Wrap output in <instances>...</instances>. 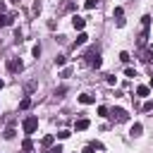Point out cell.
Here are the masks:
<instances>
[{
    "label": "cell",
    "instance_id": "6da1fadb",
    "mask_svg": "<svg viewBox=\"0 0 153 153\" xmlns=\"http://www.w3.org/2000/svg\"><path fill=\"white\" fill-rule=\"evenodd\" d=\"M84 60H86L91 67H96V69H98V67H100V50H98V48H88V50H86V55H84Z\"/></svg>",
    "mask_w": 153,
    "mask_h": 153
},
{
    "label": "cell",
    "instance_id": "7a4b0ae2",
    "mask_svg": "<svg viewBox=\"0 0 153 153\" xmlns=\"http://www.w3.org/2000/svg\"><path fill=\"white\" fill-rule=\"evenodd\" d=\"M22 129H24V134H33L38 129V117H26L24 124H22Z\"/></svg>",
    "mask_w": 153,
    "mask_h": 153
},
{
    "label": "cell",
    "instance_id": "3957f363",
    "mask_svg": "<svg viewBox=\"0 0 153 153\" xmlns=\"http://www.w3.org/2000/svg\"><path fill=\"white\" fill-rule=\"evenodd\" d=\"M110 117H112V120H117V122H127V120H129V115H127V110H122V108H115Z\"/></svg>",
    "mask_w": 153,
    "mask_h": 153
},
{
    "label": "cell",
    "instance_id": "277c9868",
    "mask_svg": "<svg viewBox=\"0 0 153 153\" xmlns=\"http://www.w3.org/2000/svg\"><path fill=\"white\" fill-rule=\"evenodd\" d=\"M7 67H10V72H22V67H24V65H22V60H19V57H12V60L7 62Z\"/></svg>",
    "mask_w": 153,
    "mask_h": 153
},
{
    "label": "cell",
    "instance_id": "5b68a950",
    "mask_svg": "<svg viewBox=\"0 0 153 153\" xmlns=\"http://www.w3.org/2000/svg\"><path fill=\"white\" fill-rule=\"evenodd\" d=\"M72 26H74L76 31H81V29L86 26V19H84V17H76V14H74V17H72Z\"/></svg>",
    "mask_w": 153,
    "mask_h": 153
},
{
    "label": "cell",
    "instance_id": "8992f818",
    "mask_svg": "<svg viewBox=\"0 0 153 153\" xmlns=\"http://www.w3.org/2000/svg\"><path fill=\"white\" fill-rule=\"evenodd\" d=\"M115 19H117V26H124V10L122 7H115Z\"/></svg>",
    "mask_w": 153,
    "mask_h": 153
},
{
    "label": "cell",
    "instance_id": "52a82bcc",
    "mask_svg": "<svg viewBox=\"0 0 153 153\" xmlns=\"http://www.w3.org/2000/svg\"><path fill=\"white\" fill-rule=\"evenodd\" d=\"M88 124H91V122H88L86 117H81V120L74 122V129H76V131H84V129H88Z\"/></svg>",
    "mask_w": 153,
    "mask_h": 153
},
{
    "label": "cell",
    "instance_id": "ba28073f",
    "mask_svg": "<svg viewBox=\"0 0 153 153\" xmlns=\"http://www.w3.org/2000/svg\"><path fill=\"white\" fill-rule=\"evenodd\" d=\"M12 19H14V14H5V12H0V26H10Z\"/></svg>",
    "mask_w": 153,
    "mask_h": 153
},
{
    "label": "cell",
    "instance_id": "9c48e42d",
    "mask_svg": "<svg viewBox=\"0 0 153 153\" xmlns=\"http://www.w3.org/2000/svg\"><path fill=\"white\" fill-rule=\"evenodd\" d=\"M93 100H96V98H93L91 93H81V96H79V103H81V105H91Z\"/></svg>",
    "mask_w": 153,
    "mask_h": 153
},
{
    "label": "cell",
    "instance_id": "30bf717a",
    "mask_svg": "<svg viewBox=\"0 0 153 153\" xmlns=\"http://www.w3.org/2000/svg\"><path fill=\"white\" fill-rule=\"evenodd\" d=\"M148 93H151V86H136V96L139 98H146Z\"/></svg>",
    "mask_w": 153,
    "mask_h": 153
},
{
    "label": "cell",
    "instance_id": "8fae6325",
    "mask_svg": "<svg viewBox=\"0 0 153 153\" xmlns=\"http://www.w3.org/2000/svg\"><path fill=\"white\" fill-rule=\"evenodd\" d=\"M141 131H143V127H141L139 122H134V124H131V129H129V134H131V136H139Z\"/></svg>",
    "mask_w": 153,
    "mask_h": 153
},
{
    "label": "cell",
    "instance_id": "7c38bea8",
    "mask_svg": "<svg viewBox=\"0 0 153 153\" xmlns=\"http://www.w3.org/2000/svg\"><path fill=\"white\" fill-rule=\"evenodd\" d=\"M86 41H88V36H86V33H79V36H76V41H74V48H76V45H84Z\"/></svg>",
    "mask_w": 153,
    "mask_h": 153
},
{
    "label": "cell",
    "instance_id": "4fadbf2b",
    "mask_svg": "<svg viewBox=\"0 0 153 153\" xmlns=\"http://www.w3.org/2000/svg\"><path fill=\"white\" fill-rule=\"evenodd\" d=\"M151 55H153V50H151V48H143V53H141V60H143V62H148V60H151Z\"/></svg>",
    "mask_w": 153,
    "mask_h": 153
},
{
    "label": "cell",
    "instance_id": "5bb4252c",
    "mask_svg": "<svg viewBox=\"0 0 153 153\" xmlns=\"http://www.w3.org/2000/svg\"><path fill=\"white\" fill-rule=\"evenodd\" d=\"M53 141H55V136H43V141H41V143H43V148H50V146H53Z\"/></svg>",
    "mask_w": 153,
    "mask_h": 153
},
{
    "label": "cell",
    "instance_id": "9a60e30c",
    "mask_svg": "<svg viewBox=\"0 0 153 153\" xmlns=\"http://www.w3.org/2000/svg\"><path fill=\"white\" fill-rule=\"evenodd\" d=\"M19 108H22V110L31 108V98H22V100H19Z\"/></svg>",
    "mask_w": 153,
    "mask_h": 153
},
{
    "label": "cell",
    "instance_id": "2e32d148",
    "mask_svg": "<svg viewBox=\"0 0 153 153\" xmlns=\"http://www.w3.org/2000/svg\"><path fill=\"white\" fill-rule=\"evenodd\" d=\"M65 62H67V57H65V55H57V57H55V65H57V67H62Z\"/></svg>",
    "mask_w": 153,
    "mask_h": 153
},
{
    "label": "cell",
    "instance_id": "e0dca14e",
    "mask_svg": "<svg viewBox=\"0 0 153 153\" xmlns=\"http://www.w3.org/2000/svg\"><path fill=\"white\" fill-rule=\"evenodd\" d=\"M69 136H72V131H69V129H62V131L57 134V139H69Z\"/></svg>",
    "mask_w": 153,
    "mask_h": 153
},
{
    "label": "cell",
    "instance_id": "ac0fdd59",
    "mask_svg": "<svg viewBox=\"0 0 153 153\" xmlns=\"http://www.w3.org/2000/svg\"><path fill=\"white\" fill-rule=\"evenodd\" d=\"M22 151H26V153L31 151V141H29V139H24V141H22Z\"/></svg>",
    "mask_w": 153,
    "mask_h": 153
},
{
    "label": "cell",
    "instance_id": "d6986e66",
    "mask_svg": "<svg viewBox=\"0 0 153 153\" xmlns=\"http://www.w3.org/2000/svg\"><path fill=\"white\" fill-rule=\"evenodd\" d=\"M96 5H98V0H86V2H84V7H86V10H93Z\"/></svg>",
    "mask_w": 153,
    "mask_h": 153
},
{
    "label": "cell",
    "instance_id": "ffe728a7",
    "mask_svg": "<svg viewBox=\"0 0 153 153\" xmlns=\"http://www.w3.org/2000/svg\"><path fill=\"white\" fill-rule=\"evenodd\" d=\"M31 53H33V57H38V55H41V43H36V45L31 48Z\"/></svg>",
    "mask_w": 153,
    "mask_h": 153
},
{
    "label": "cell",
    "instance_id": "44dd1931",
    "mask_svg": "<svg viewBox=\"0 0 153 153\" xmlns=\"http://www.w3.org/2000/svg\"><path fill=\"white\" fill-rule=\"evenodd\" d=\"M98 115H100V117H108V108L100 105V108H98Z\"/></svg>",
    "mask_w": 153,
    "mask_h": 153
},
{
    "label": "cell",
    "instance_id": "7402d4cb",
    "mask_svg": "<svg viewBox=\"0 0 153 153\" xmlns=\"http://www.w3.org/2000/svg\"><path fill=\"white\" fill-rule=\"evenodd\" d=\"M120 60L122 62H129V53H120Z\"/></svg>",
    "mask_w": 153,
    "mask_h": 153
},
{
    "label": "cell",
    "instance_id": "603a6c76",
    "mask_svg": "<svg viewBox=\"0 0 153 153\" xmlns=\"http://www.w3.org/2000/svg\"><path fill=\"white\" fill-rule=\"evenodd\" d=\"M124 74H127V76H136V72H134L131 67H127V69H124Z\"/></svg>",
    "mask_w": 153,
    "mask_h": 153
},
{
    "label": "cell",
    "instance_id": "cb8c5ba5",
    "mask_svg": "<svg viewBox=\"0 0 153 153\" xmlns=\"http://www.w3.org/2000/svg\"><path fill=\"white\" fill-rule=\"evenodd\" d=\"M65 93H67V88H65V86H60V88L55 91V96H65Z\"/></svg>",
    "mask_w": 153,
    "mask_h": 153
},
{
    "label": "cell",
    "instance_id": "d4e9b609",
    "mask_svg": "<svg viewBox=\"0 0 153 153\" xmlns=\"http://www.w3.org/2000/svg\"><path fill=\"white\" fill-rule=\"evenodd\" d=\"M143 110H153V100H146L143 103Z\"/></svg>",
    "mask_w": 153,
    "mask_h": 153
},
{
    "label": "cell",
    "instance_id": "484cf974",
    "mask_svg": "<svg viewBox=\"0 0 153 153\" xmlns=\"http://www.w3.org/2000/svg\"><path fill=\"white\" fill-rule=\"evenodd\" d=\"M45 153H62V148H60V146H55V148H48Z\"/></svg>",
    "mask_w": 153,
    "mask_h": 153
},
{
    "label": "cell",
    "instance_id": "4316f807",
    "mask_svg": "<svg viewBox=\"0 0 153 153\" xmlns=\"http://www.w3.org/2000/svg\"><path fill=\"white\" fill-rule=\"evenodd\" d=\"M93 151H96L93 146H86V148H84V153H93Z\"/></svg>",
    "mask_w": 153,
    "mask_h": 153
},
{
    "label": "cell",
    "instance_id": "83f0119b",
    "mask_svg": "<svg viewBox=\"0 0 153 153\" xmlns=\"http://www.w3.org/2000/svg\"><path fill=\"white\" fill-rule=\"evenodd\" d=\"M151 88H153V76H151Z\"/></svg>",
    "mask_w": 153,
    "mask_h": 153
},
{
    "label": "cell",
    "instance_id": "f1b7e54d",
    "mask_svg": "<svg viewBox=\"0 0 153 153\" xmlns=\"http://www.w3.org/2000/svg\"><path fill=\"white\" fill-rule=\"evenodd\" d=\"M0 88H2V79H0Z\"/></svg>",
    "mask_w": 153,
    "mask_h": 153
},
{
    "label": "cell",
    "instance_id": "f546056e",
    "mask_svg": "<svg viewBox=\"0 0 153 153\" xmlns=\"http://www.w3.org/2000/svg\"><path fill=\"white\" fill-rule=\"evenodd\" d=\"M14 2H19V0H14Z\"/></svg>",
    "mask_w": 153,
    "mask_h": 153
},
{
    "label": "cell",
    "instance_id": "4dcf8cb0",
    "mask_svg": "<svg viewBox=\"0 0 153 153\" xmlns=\"http://www.w3.org/2000/svg\"><path fill=\"white\" fill-rule=\"evenodd\" d=\"M24 153H26V151H24Z\"/></svg>",
    "mask_w": 153,
    "mask_h": 153
}]
</instances>
